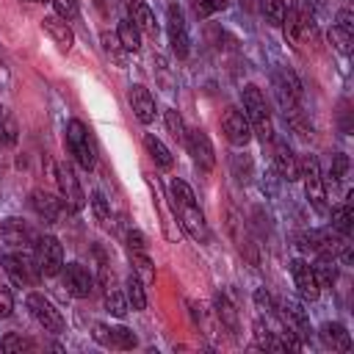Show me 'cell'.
<instances>
[{"mask_svg": "<svg viewBox=\"0 0 354 354\" xmlns=\"http://www.w3.org/2000/svg\"><path fill=\"white\" fill-rule=\"evenodd\" d=\"M169 194H171V205H174V210H177V216H180L183 230H185L194 241L207 243V238H210V235H207V224H205V216H202V210H199V205H196L194 191L188 188V183L171 180V183H169Z\"/></svg>", "mask_w": 354, "mask_h": 354, "instance_id": "obj_1", "label": "cell"}, {"mask_svg": "<svg viewBox=\"0 0 354 354\" xmlns=\"http://www.w3.org/2000/svg\"><path fill=\"white\" fill-rule=\"evenodd\" d=\"M274 94H277L279 108L285 111V119L301 136H307V124L301 122V83L290 69H277L274 72Z\"/></svg>", "mask_w": 354, "mask_h": 354, "instance_id": "obj_2", "label": "cell"}, {"mask_svg": "<svg viewBox=\"0 0 354 354\" xmlns=\"http://www.w3.org/2000/svg\"><path fill=\"white\" fill-rule=\"evenodd\" d=\"M241 100H243V113L249 119L252 133H257L263 141H271L274 138V124H271V111H268V102H266L263 91L257 86H246Z\"/></svg>", "mask_w": 354, "mask_h": 354, "instance_id": "obj_3", "label": "cell"}, {"mask_svg": "<svg viewBox=\"0 0 354 354\" xmlns=\"http://www.w3.org/2000/svg\"><path fill=\"white\" fill-rule=\"evenodd\" d=\"M66 147H69V155L86 169L91 171L94 163H97V155H94V147H91V138H88V130L83 127L80 119H72L66 122Z\"/></svg>", "mask_w": 354, "mask_h": 354, "instance_id": "obj_4", "label": "cell"}, {"mask_svg": "<svg viewBox=\"0 0 354 354\" xmlns=\"http://www.w3.org/2000/svg\"><path fill=\"white\" fill-rule=\"evenodd\" d=\"M299 177L304 183V194L313 205L315 213H326V191H324V177H321V169H318V160L315 155H304L301 166H299Z\"/></svg>", "mask_w": 354, "mask_h": 354, "instance_id": "obj_5", "label": "cell"}, {"mask_svg": "<svg viewBox=\"0 0 354 354\" xmlns=\"http://www.w3.org/2000/svg\"><path fill=\"white\" fill-rule=\"evenodd\" d=\"M277 315H279V321H282V326L299 340V343H307L310 337H313V329H310V318H307V313L301 310V304H296V301H290V299H285L282 304H279V310H277Z\"/></svg>", "mask_w": 354, "mask_h": 354, "instance_id": "obj_6", "label": "cell"}, {"mask_svg": "<svg viewBox=\"0 0 354 354\" xmlns=\"http://www.w3.org/2000/svg\"><path fill=\"white\" fill-rule=\"evenodd\" d=\"M36 266H39L41 277H55L64 268V249H61L58 238H53V235L39 238V243H36Z\"/></svg>", "mask_w": 354, "mask_h": 354, "instance_id": "obj_7", "label": "cell"}, {"mask_svg": "<svg viewBox=\"0 0 354 354\" xmlns=\"http://www.w3.org/2000/svg\"><path fill=\"white\" fill-rule=\"evenodd\" d=\"M25 304H28L30 315H33L47 332H55V335L64 332V318H61V313L53 307V301H50L47 296H41V293H28Z\"/></svg>", "mask_w": 354, "mask_h": 354, "instance_id": "obj_8", "label": "cell"}, {"mask_svg": "<svg viewBox=\"0 0 354 354\" xmlns=\"http://www.w3.org/2000/svg\"><path fill=\"white\" fill-rule=\"evenodd\" d=\"M55 183H58L61 199H64L72 210H83V205H86L83 188H80V183H77L75 171H72L66 163H58V166H55Z\"/></svg>", "mask_w": 354, "mask_h": 354, "instance_id": "obj_9", "label": "cell"}, {"mask_svg": "<svg viewBox=\"0 0 354 354\" xmlns=\"http://www.w3.org/2000/svg\"><path fill=\"white\" fill-rule=\"evenodd\" d=\"M221 130H224L227 141L235 144V147H246V144L252 141L249 119H246V113L238 111V108H230V111L224 113V119H221Z\"/></svg>", "mask_w": 354, "mask_h": 354, "instance_id": "obj_10", "label": "cell"}, {"mask_svg": "<svg viewBox=\"0 0 354 354\" xmlns=\"http://www.w3.org/2000/svg\"><path fill=\"white\" fill-rule=\"evenodd\" d=\"M61 271H64V288H66L69 296H75V299H86V296L91 293V288H94V277H91V271H88L86 266H80V263H69V266H64Z\"/></svg>", "mask_w": 354, "mask_h": 354, "instance_id": "obj_11", "label": "cell"}, {"mask_svg": "<svg viewBox=\"0 0 354 354\" xmlns=\"http://www.w3.org/2000/svg\"><path fill=\"white\" fill-rule=\"evenodd\" d=\"M166 30H169V44H171L174 55L177 58H185L188 55V28H185V19H183L180 6H169Z\"/></svg>", "mask_w": 354, "mask_h": 354, "instance_id": "obj_12", "label": "cell"}, {"mask_svg": "<svg viewBox=\"0 0 354 354\" xmlns=\"http://www.w3.org/2000/svg\"><path fill=\"white\" fill-rule=\"evenodd\" d=\"M290 274H293V282H296V290H299L301 299L315 301V299L321 296V285H318V279H315V274H313V266H310L307 260L296 257V260L290 263Z\"/></svg>", "mask_w": 354, "mask_h": 354, "instance_id": "obj_13", "label": "cell"}, {"mask_svg": "<svg viewBox=\"0 0 354 354\" xmlns=\"http://www.w3.org/2000/svg\"><path fill=\"white\" fill-rule=\"evenodd\" d=\"M185 144H188V149H191V155H194V160H196L199 169L210 171L216 166V152H213V144H210V138H207L205 130L194 127L191 133H185Z\"/></svg>", "mask_w": 354, "mask_h": 354, "instance_id": "obj_14", "label": "cell"}, {"mask_svg": "<svg viewBox=\"0 0 354 354\" xmlns=\"http://www.w3.org/2000/svg\"><path fill=\"white\" fill-rule=\"evenodd\" d=\"M94 340L100 346H105V348H119V351L136 348V335L127 326H105V324H97L94 326Z\"/></svg>", "mask_w": 354, "mask_h": 354, "instance_id": "obj_15", "label": "cell"}, {"mask_svg": "<svg viewBox=\"0 0 354 354\" xmlns=\"http://www.w3.org/2000/svg\"><path fill=\"white\" fill-rule=\"evenodd\" d=\"M130 105H133V113H136V119L141 122V124H149V122H155V97L149 94V88L147 86H141V83H136L133 88H130Z\"/></svg>", "mask_w": 354, "mask_h": 354, "instance_id": "obj_16", "label": "cell"}, {"mask_svg": "<svg viewBox=\"0 0 354 354\" xmlns=\"http://www.w3.org/2000/svg\"><path fill=\"white\" fill-rule=\"evenodd\" d=\"M3 263H6V271L11 274V279H14L17 285H30V282L36 279L39 266H33L22 252H19V254H6Z\"/></svg>", "mask_w": 354, "mask_h": 354, "instance_id": "obj_17", "label": "cell"}, {"mask_svg": "<svg viewBox=\"0 0 354 354\" xmlns=\"http://www.w3.org/2000/svg\"><path fill=\"white\" fill-rule=\"evenodd\" d=\"M41 30L61 47V50H69L72 44H75V33H72V28H69V22L66 19H61V17H55V14H50V17H44L41 19Z\"/></svg>", "mask_w": 354, "mask_h": 354, "instance_id": "obj_18", "label": "cell"}, {"mask_svg": "<svg viewBox=\"0 0 354 354\" xmlns=\"http://www.w3.org/2000/svg\"><path fill=\"white\" fill-rule=\"evenodd\" d=\"M274 163H277V171L288 180V183H293V180H299V160H296V155H293V149L285 144V141H274Z\"/></svg>", "mask_w": 354, "mask_h": 354, "instance_id": "obj_19", "label": "cell"}, {"mask_svg": "<svg viewBox=\"0 0 354 354\" xmlns=\"http://www.w3.org/2000/svg\"><path fill=\"white\" fill-rule=\"evenodd\" d=\"M30 207L36 210V216H39L44 224H53V221H58V216H61V202H58L53 194H47V191H33V194H30Z\"/></svg>", "mask_w": 354, "mask_h": 354, "instance_id": "obj_20", "label": "cell"}, {"mask_svg": "<svg viewBox=\"0 0 354 354\" xmlns=\"http://www.w3.org/2000/svg\"><path fill=\"white\" fill-rule=\"evenodd\" d=\"M0 238H3L8 246L22 249V246L30 241V230H28V224H25L22 218L11 216V218H6V221L0 224Z\"/></svg>", "mask_w": 354, "mask_h": 354, "instance_id": "obj_21", "label": "cell"}, {"mask_svg": "<svg viewBox=\"0 0 354 354\" xmlns=\"http://www.w3.org/2000/svg\"><path fill=\"white\" fill-rule=\"evenodd\" d=\"M313 274H315V279H318L321 288H332L335 279H337V257L318 252V260L313 266Z\"/></svg>", "mask_w": 354, "mask_h": 354, "instance_id": "obj_22", "label": "cell"}, {"mask_svg": "<svg viewBox=\"0 0 354 354\" xmlns=\"http://www.w3.org/2000/svg\"><path fill=\"white\" fill-rule=\"evenodd\" d=\"M321 340H324L326 348H337V351H348L351 348V337H348L343 324H324L321 326Z\"/></svg>", "mask_w": 354, "mask_h": 354, "instance_id": "obj_23", "label": "cell"}, {"mask_svg": "<svg viewBox=\"0 0 354 354\" xmlns=\"http://www.w3.org/2000/svg\"><path fill=\"white\" fill-rule=\"evenodd\" d=\"M130 14H133V25H136L138 30H144V33H149V36L158 33L155 14H152V8H149L144 0H133V3H130Z\"/></svg>", "mask_w": 354, "mask_h": 354, "instance_id": "obj_24", "label": "cell"}, {"mask_svg": "<svg viewBox=\"0 0 354 354\" xmlns=\"http://www.w3.org/2000/svg\"><path fill=\"white\" fill-rule=\"evenodd\" d=\"M254 343H257V348H266V351H274V354H285L288 351L285 340H279L263 321L254 324Z\"/></svg>", "mask_w": 354, "mask_h": 354, "instance_id": "obj_25", "label": "cell"}, {"mask_svg": "<svg viewBox=\"0 0 354 354\" xmlns=\"http://www.w3.org/2000/svg\"><path fill=\"white\" fill-rule=\"evenodd\" d=\"M116 39L127 53H138L141 50V30L133 25V19H122L116 28Z\"/></svg>", "mask_w": 354, "mask_h": 354, "instance_id": "obj_26", "label": "cell"}, {"mask_svg": "<svg viewBox=\"0 0 354 354\" xmlns=\"http://www.w3.org/2000/svg\"><path fill=\"white\" fill-rule=\"evenodd\" d=\"M144 147H147V152H149V158L160 166V169H169L171 163H174V158H171V152L166 149V144L160 141V138H155L152 133H147L144 136Z\"/></svg>", "mask_w": 354, "mask_h": 354, "instance_id": "obj_27", "label": "cell"}, {"mask_svg": "<svg viewBox=\"0 0 354 354\" xmlns=\"http://www.w3.org/2000/svg\"><path fill=\"white\" fill-rule=\"evenodd\" d=\"M130 263H133V274L144 282V288L155 282V266L144 252H130Z\"/></svg>", "mask_w": 354, "mask_h": 354, "instance_id": "obj_28", "label": "cell"}, {"mask_svg": "<svg viewBox=\"0 0 354 354\" xmlns=\"http://www.w3.org/2000/svg\"><path fill=\"white\" fill-rule=\"evenodd\" d=\"M17 138H19V124H17L14 113L0 108V144L11 147V144H17Z\"/></svg>", "mask_w": 354, "mask_h": 354, "instance_id": "obj_29", "label": "cell"}, {"mask_svg": "<svg viewBox=\"0 0 354 354\" xmlns=\"http://www.w3.org/2000/svg\"><path fill=\"white\" fill-rule=\"evenodd\" d=\"M124 296H127V304H130L133 310H144V307H147V288H144V282H141L136 274L127 279Z\"/></svg>", "mask_w": 354, "mask_h": 354, "instance_id": "obj_30", "label": "cell"}, {"mask_svg": "<svg viewBox=\"0 0 354 354\" xmlns=\"http://www.w3.org/2000/svg\"><path fill=\"white\" fill-rule=\"evenodd\" d=\"M0 348H3L6 354H22V351H33L36 343H33L30 337H25V335L11 332V335H6V337L0 340Z\"/></svg>", "mask_w": 354, "mask_h": 354, "instance_id": "obj_31", "label": "cell"}, {"mask_svg": "<svg viewBox=\"0 0 354 354\" xmlns=\"http://www.w3.org/2000/svg\"><path fill=\"white\" fill-rule=\"evenodd\" d=\"M260 11H263V17H266L268 25H282L285 11H288V3L285 0H260Z\"/></svg>", "mask_w": 354, "mask_h": 354, "instance_id": "obj_32", "label": "cell"}, {"mask_svg": "<svg viewBox=\"0 0 354 354\" xmlns=\"http://www.w3.org/2000/svg\"><path fill=\"white\" fill-rule=\"evenodd\" d=\"M351 218H354L351 205H337L332 210V230L340 232V235H348L351 232Z\"/></svg>", "mask_w": 354, "mask_h": 354, "instance_id": "obj_33", "label": "cell"}, {"mask_svg": "<svg viewBox=\"0 0 354 354\" xmlns=\"http://www.w3.org/2000/svg\"><path fill=\"white\" fill-rule=\"evenodd\" d=\"M105 307H108V313H113L116 318H124L127 310H130L127 296L119 293V290H113V288H105Z\"/></svg>", "mask_w": 354, "mask_h": 354, "instance_id": "obj_34", "label": "cell"}, {"mask_svg": "<svg viewBox=\"0 0 354 354\" xmlns=\"http://www.w3.org/2000/svg\"><path fill=\"white\" fill-rule=\"evenodd\" d=\"M329 44L340 53V55H348L351 53V44H354V33H348V30H343V28H329Z\"/></svg>", "mask_w": 354, "mask_h": 354, "instance_id": "obj_35", "label": "cell"}, {"mask_svg": "<svg viewBox=\"0 0 354 354\" xmlns=\"http://www.w3.org/2000/svg\"><path fill=\"white\" fill-rule=\"evenodd\" d=\"M282 25H285V39H290L293 44H299V39H301V22H299V11L288 8V11H285Z\"/></svg>", "mask_w": 354, "mask_h": 354, "instance_id": "obj_36", "label": "cell"}, {"mask_svg": "<svg viewBox=\"0 0 354 354\" xmlns=\"http://www.w3.org/2000/svg\"><path fill=\"white\" fill-rule=\"evenodd\" d=\"M102 50L108 53V58H113L119 66H124V53H127V50H124V47L119 44V39H116V36H111L108 30L102 33Z\"/></svg>", "mask_w": 354, "mask_h": 354, "instance_id": "obj_37", "label": "cell"}, {"mask_svg": "<svg viewBox=\"0 0 354 354\" xmlns=\"http://www.w3.org/2000/svg\"><path fill=\"white\" fill-rule=\"evenodd\" d=\"M216 313H218V318H221V321H224V324H227L232 332L238 329V315H235L232 304L227 301V296H221V293L216 296Z\"/></svg>", "mask_w": 354, "mask_h": 354, "instance_id": "obj_38", "label": "cell"}, {"mask_svg": "<svg viewBox=\"0 0 354 354\" xmlns=\"http://www.w3.org/2000/svg\"><path fill=\"white\" fill-rule=\"evenodd\" d=\"M191 6H194V14H196L199 19H207V17H213L216 11H221V8L227 6V0H191Z\"/></svg>", "mask_w": 354, "mask_h": 354, "instance_id": "obj_39", "label": "cell"}, {"mask_svg": "<svg viewBox=\"0 0 354 354\" xmlns=\"http://www.w3.org/2000/svg\"><path fill=\"white\" fill-rule=\"evenodd\" d=\"M163 119H166V130L180 141V144H185V127H183V119H180V113L174 111V108H169L166 113H163Z\"/></svg>", "mask_w": 354, "mask_h": 354, "instance_id": "obj_40", "label": "cell"}, {"mask_svg": "<svg viewBox=\"0 0 354 354\" xmlns=\"http://www.w3.org/2000/svg\"><path fill=\"white\" fill-rule=\"evenodd\" d=\"M53 3V8H55V17H61V19H77V14H80V3L77 0H50Z\"/></svg>", "mask_w": 354, "mask_h": 354, "instance_id": "obj_41", "label": "cell"}, {"mask_svg": "<svg viewBox=\"0 0 354 354\" xmlns=\"http://www.w3.org/2000/svg\"><path fill=\"white\" fill-rule=\"evenodd\" d=\"M348 171V158L346 155H335L332 158V169H329V183H340Z\"/></svg>", "mask_w": 354, "mask_h": 354, "instance_id": "obj_42", "label": "cell"}, {"mask_svg": "<svg viewBox=\"0 0 354 354\" xmlns=\"http://www.w3.org/2000/svg\"><path fill=\"white\" fill-rule=\"evenodd\" d=\"M91 207H94V216H97L100 221H108V218H111V207H108V199H105L100 191H94V196H91Z\"/></svg>", "mask_w": 354, "mask_h": 354, "instance_id": "obj_43", "label": "cell"}, {"mask_svg": "<svg viewBox=\"0 0 354 354\" xmlns=\"http://www.w3.org/2000/svg\"><path fill=\"white\" fill-rule=\"evenodd\" d=\"M254 304H257V310L266 313V315L274 313V299H271V293H268L266 288H257V290H254Z\"/></svg>", "mask_w": 354, "mask_h": 354, "instance_id": "obj_44", "label": "cell"}, {"mask_svg": "<svg viewBox=\"0 0 354 354\" xmlns=\"http://www.w3.org/2000/svg\"><path fill=\"white\" fill-rule=\"evenodd\" d=\"M14 310V299H11V290L6 285H0V318H8Z\"/></svg>", "mask_w": 354, "mask_h": 354, "instance_id": "obj_45", "label": "cell"}, {"mask_svg": "<svg viewBox=\"0 0 354 354\" xmlns=\"http://www.w3.org/2000/svg\"><path fill=\"white\" fill-rule=\"evenodd\" d=\"M127 246H130V252H144L147 249V241H144V235L138 230H130L127 232Z\"/></svg>", "mask_w": 354, "mask_h": 354, "instance_id": "obj_46", "label": "cell"}, {"mask_svg": "<svg viewBox=\"0 0 354 354\" xmlns=\"http://www.w3.org/2000/svg\"><path fill=\"white\" fill-rule=\"evenodd\" d=\"M337 28H343V30L354 33V14H351L348 8H343V11L337 14Z\"/></svg>", "mask_w": 354, "mask_h": 354, "instance_id": "obj_47", "label": "cell"}, {"mask_svg": "<svg viewBox=\"0 0 354 354\" xmlns=\"http://www.w3.org/2000/svg\"><path fill=\"white\" fill-rule=\"evenodd\" d=\"M28 3H44V0H28Z\"/></svg>", "mask_w": 354, "mask_h": 354, "instance_id": "obj_48", "label": "cell"}]
</instances>
